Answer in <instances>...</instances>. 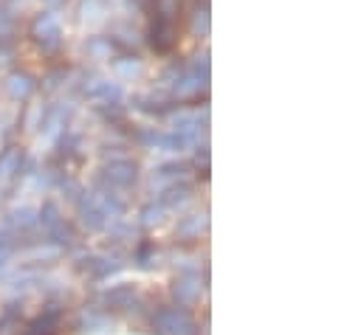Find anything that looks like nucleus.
I'll list each match as a JSON object with an SVG mask.
<instances>
[{
  "label": "nucleus",
  "instance_id": "20e7f679",
  "mask_svg": "<svg viewBox=\"0 0 364 335\" xmlns=\"http://www.w3.org/2000/svg\"><path fill=\"white\" fill-rule=\"evenodd\" d=\"M0 90H3V96H6L9 101L26 107V104H31V99L40 93V77H37L34 71L23 68V65H14V68H9V71L3 74Z\"/></svg>",
  "mask_w": 364,
  "mask_h": 335
},
{
  "label": "nucleus",
  "instance_id": "f257e3e1",
  "mask_svg": "<svg viewBox=\"0 0 364 335\" xmlns=\"http://www.w3.org/2000/svg\"><path fill=\"white\" fill-rule=\"evenodd\" d=\"M20 40H26L28 48L43 62L65 60V54H68V31H65L63 11L48 9V6H37L34 11H28L23 17Z\"/></svg>",
  "mask_w": 364,
  "mask_h": 335
},
{
  "label": "nucleus",
  "instance_id": "423d86ee",
  "mask_svg": "<svg viewBox=\"0 0 364 335\" xmlns=\"http://www.w3.org/2000/svg\"><path fill=\"white\" fill-rule=\"evenodd\" d=\"M127 45L119 43L107 28L102 31H88L82 37V51H85V60L93 62V65H110L116 54H122Z\"/></svg>",
  "mask_w": 364,
  "mask_h": 335
},
{
  "label": "nucleus",
  "instance_id": "6e6552de",
  "mask_svg": "<svg viewBox=\"0 0 364 335\" xmlns=\"http://www.w3.org/2000/svg\"><path fill=\"white\" fill-rule=\"evenodd\" d=\"M189 316L178 313V310H159V316H153V333L159 335H195V330H181L189 327Z\"/></svg>",
  "mask_w": 364,
  "mask_h": 335
},
{
  "label": "nucleus",
  "instance_id": "1a4fd4ad",
  "mask_svg": "<svg viewBox=\"0 0 364 335\" xmlns=\"http://www.w3.org/2000/svg\"><path fill=\"white\" fill-rule=\"evenodd\" d=\"M40 6H48V9H57V11H65L71 6V0H37Z\"/></svg>",
  "mask_w": 364,
  "mask_h": 335
},
{
  "label": "nucleus",
  "instance_id": "39448f33",
  "mask_svg": "<svg viewBox=\"0 0 364 335\" xmlns=\"http://www.w3.org/2000/svg\"><path fill=\"white\" fill-rule=\"evenodd\" d=\"M183 37L203 45L212 34V0H186L181 17Z\"/></svg>",
  "mask_w": 364,
  "mask_h": 335
},
{
  "label": "nucleus",
  "instance_id": "7ed1b4c3",
  "mask_svg": "<svg viewBox=\"0 0 364 335\" xmlns=\"http://www.w3.org/2000/svg\"><path fill=\"white\" fill-rule=\"evenodd\" d=\"M71 20L82 31H102L116 14L130 11L127 0H71ZM136 14V11H130Z\"/></svg>",
  "mask_w": 364,
  "mask_h": 335
},
{
  "label": "nucleus",
  "instance_id": "0eeeda50",
  "mask_svg": "<svg viewBox=\"0 0 364 335\" xmlns=\"http://www.w3.org/2000/svg\"><path fill=\"white\" fill-rule=\"evenodd\" d=\"M107 68H110V77L119 79L122 84L139 82V79H144V74H147V60L141 57L139 48H124L122 54L113 57V62H110Z\"/></svg>",
  "mask_w": 364,
  "mask_h": 335
},
{
  "label": "nucleus",
  "instance_id": "f03ea898",
  "mask_svg": "<svg viewBox=\"0 0 364 335\" xmlns=\"http://www.w3.org/2000/svg\"><path fill=\"white\" fill-rule=\"evenodd\" d=\"M181 43L183 28L178 20L141 14V45L147 48V54H153L156 60H167L181 51Z\"/></svg>",
  "mask_w": 364,
  "mask_h": 335
},
{
  "label": "nucleus",
  "instance_id": "9d476101",
  "mask_svg": "<svg viewBox=\"0 0 364 335\" xmlns=\"http://www.w3.org/2000/svg\"><path fill=\"white\" fill-rule=\"evenodd\" d=\"M127 6H130V11H136V14L141 17V11H144V6H147V0H127Z\"/></svg>",
  "mask_w": 364,
  "mask_h": 335
}]
</instances>
